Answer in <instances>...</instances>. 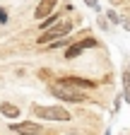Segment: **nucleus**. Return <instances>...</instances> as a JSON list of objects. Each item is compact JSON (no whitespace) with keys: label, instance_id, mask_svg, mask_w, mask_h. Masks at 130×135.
<instances>
[{"label":"nucleus","instance_id":"1","mask_svg":"<svg viewBox=\"0 0 130 135\" xmlns=\"http://www.w3.org/2000/svg\"><path fill=\"white\" fill-rule=\"evenodd\" d=\"M34 116L46 118V121H70V111H65L63 106H31Z\"/></svg>","mask_w":130,"mask_h":135},{"label":"nucleus","instance_id":"2","mask_svg":"<svg viewBox=\"0 0 130 135\" xmlns=\"http://www.w3.org/2000/svg\"><path fill=\"white\" fill-rule=\"evenodd\" d=\"M48 92L53 97H58V99H63V101H84L87 99V92H77V89H70V87H63L58 82L48 84Z\"/></svg>","mask_w":130,"mask_h":135},{"label":"nucleus","instance_id":"3","mask_svg":"<svg viewBox=\"0 0 130 135\" xmlns=\"http://www.w3.org/2000/svg\"><path fill=\"white\" fill-rule=\"evenodd\" d=\"M72 29V22H58L53 29H48V34H43V36H39V44H48V41H58L60 36H65V34H70Z\"/></svg>","mask_w":130,"mask_h":135},{"label":"nucleus","instance_id":"4","mask_svg":"<svg viewBox=\"0 0 130 135\" xmlns=\"http://www.w3.org/2000/svg\"><path fill=\"white\" fill-rule=\"evenodd\" d=\"M58 84H63V87H70V89H94L96 82L92 80H82V77H60Z\"/></svg>","mask_w":130,"mask_h":135},{"label":"nucleus","instance_id":"5","mask_svg":"<svg viewBox=\"0 0 130 135\" xmlns=\"http://www.w3.org/2000/svg\"><path fill=\"white\" fill-rule=\"evenodd\" d=\"M92 46H96V41H94V39H82V41L72 44L68 51H65V58H77V56L82 53L84 48H92Z\"/></svg>","mask_w":130,"mask_h":135},{"label":"nucleus","instance_id":"6","mask_svg":"<svg viewBox=\"0 0 130 135\" xmlns=\"http://www.w3.org/2000/svg\"><path fill=\"white\" fill-rule=\"evenodd\" d=\"M56 3H58V0H39L34 17H36V20H46L48 15H53V7H56Z\"/></svg>","mask_w":130,"mask_h":135},{"label":"nucleus","instance_id":"7","mask_svg":"<svg viewBox=\"0 0 130 135\" xmlns=\"http://www.w3.org/2000/svg\"><path fill=\"white\" fill-rule=\"evenodd\" d=\"M10 130L19 133V135H39L41 126L39 123H14V126H10Z\"/></svg>","mask_w":130,"mask_h":135},{"label":"nucleus","instance_id":"8","mask_svg":"<svg viewBox=\"0 0 130 135\" xmlns=\"http://www.w3.org/2000/svg\"><path fill=\"white\" fill-rule=\"evenodd\" d=\"M0 113H3V116H7V118H17L22 111L14 106V104H7V101H5V104H0Z\"/></svg>","mask_w":130,"mask_h":135},{"label":"nucleus","instance_id":"9","mask_svg":"<svg viewBox=\"0 0 130 135\" xmlns=\"http://www.w3.org/2000/svg\"><path fill=\"white\" fill-rule=\"evenodd\" d=\"M123 84H125V101H130V73L123 75Z\"/></svg>","mask_w":130,"mask_h":135},{"label":"nucleus","instance_id":"10","mask_svg":"<svg viewBox=\"0 0 130 135\" xmlns=\"http://www.w3.org/2000/svg\"><path fill=\"white\" fill-rule=\"evenodd\" d=\"M56 22H58V15H48L46 20H41V27L46 29V27H51V24H56Z\"/></svg>","mask_w":130,"mask_h":135},{"label":"nucleus","instance_id":"11","mask_svg":"<svg viewBox=\"0 0 130 135\" xmlns=\"http://www.w3.org/2000/svg\"><path fill=\"white\" fill-rule=\"evenodd\" d=\"M7 22V12H5V7H0V24H5Z\"/></svg>","mask_w":130,"mask_h":135},{"label":"nucleus","instance_id":"12","mask_svg":"<svg viewBox=\"0 0 130 135\" xmlns=\"http://www.w3.org/2000/svg\"><path fill=\"white\" fill-rule=\"evenodd\" d=\"M84 3H87L89 7H94V10H96V7H99V3H96V0H84Z\"/></svg>","mask_w":130,"mask_h":135},{"label":"nucleus","instance_id":"13","mask_svg":"<svg viewBox=\"0 0 130 135\" xmlns=\"http://www.w3.org/2000/svg\"><path fill=\"white\" fill-rule=\"evenodd\" d=\"M48 135H53V133H48Z\"/></svg>","mask_w":130,"mask_h":135}]
</instances>
